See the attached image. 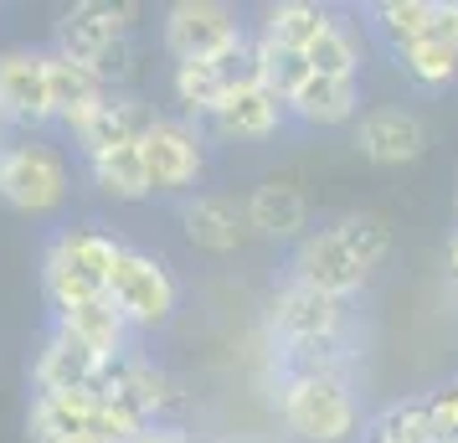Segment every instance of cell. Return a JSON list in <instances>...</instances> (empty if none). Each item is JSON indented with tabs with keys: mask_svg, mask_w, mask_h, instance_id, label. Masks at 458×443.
<instances>
[{
	"mask_svg": "<svg viewBox=\"0 0 458 443\" xmlns=\"http://www.w3.org/2000/svg\"><path fill=\"white\" fill-rule=\"evenodd\" d=\"M155 119H160V114H155L140 93H104L67 134H72V149H78V160H83V155H98V149H114V145H140Z\"/></svg>",
	"mask_w": 458,
	"mask_h": 443,
	"instance_id": "9a60e30c",
	"label": "cell"
},
{
	"mask_svg": "<svg viewBox=\"0 0 458 443\" xmlns=\"http://www.w3.org/2000/svg\"><path fill=\"white\" fill-rule=\"evenodd\" d=\"M145 149V175H149V196H170L186 201L201 191L207 181V160H211V134L207 124H191L181 114H160L149 134L140 140Z\"/></svg>",
	"mask_w": 458,
	"mask_h": 443,
	"instance_id": "52a82bcc",
	"label": "cell"
},
{
	"mask_svg": "<svg viewBox=\"0 0 458 443\" xmlns=\"http://www.w3.org/2000/svg\"><path fill=\"white\" fill-rule=\"evenodd\" d=\"M72 196V166L42 134H21L0 149V201L21 217H57Z\"/></svg>",
	"mask_w": 458,
	"mask_h": 443,
	"instance_id": "5b68a950",
	"label": "cell"
},
{
	"mask_svg": "<svg viewBox=\"0 0 458 443\" xmlns=\"http://www.w3.org/2000/svg\"><path fill=\"white\" fill-rule=\"evenodd\" d=\"M47 88H52V114H57V129H72L88 108L108 93V88L93 78V67H88V63H72V57L52 52V47H47Z\"/></svg>",
	"mask_w": 458,
	"mask_h": 443,
	"instance_id": "603a6c76",
	"label": "cell"
},
{
	"mask_svg": "<svg viewBox=\"0 0 458 443\" xmlns=\"http://www.w3.org/2000/svg\"><path fill=\"white\" fill-rule=\"evenodd\" d=\"M268 345L278 371H351L355 377V361H360L355 304L284 278L268 299Z\"/></svg>",
	"mask_w": 458,
	"mask_h": 443,
	"instance_id": "6da1fadb",
	"label": "cell"
},
{
	"mask_svg": "<svg viewBox=\"0 0 458 443\" xmlns=\"http://www.w3.org/2000/svg\"><path fill=\"white\" fill-rule=\"evenodd\" d=\"M160 42H165L170 63H211V57L242 52L252 31L227 0H175L160 21Z\"/></svg>",
	"mask_w": 458,
	"mask_h": 443,
	"instance_id": "ba28073f",
	"label": "cell"
},
{
	"mask_svg": "<svg viewBox=\"0 0 458 443\" xmlns=\"http://www.w3.org/2000/svg\"><path fill=\"white\" fill-rule=\"evenodd\" d=\"M392 243L396 237L386 227V217H376V211H345V217H335L325 227H310L304 243H293L289 274L284 278L355 304V299L366 294V284L386 268Z\"/></svg>",
	"mask_w": 458,
	"mask_h": 443,
	"instance_id": "7a4b0ae2",
	"label": "cell"
},
{
	"mask_svg": "<svg viewBox=\"0 0 458 443\" xmlns=\"http://www.w3.org/2000/svg\"><path fill=\"white\" fill-rule=\"evenodd\" d=\"M351 145L360 149V160H371V166H412L428 155L433 145V129L428 119L417 114V108H402V104H376L366 108L351 129Z\"/></svg>",
	"mask_w": 458,
	"mask_h": 443,
	"instance_id": "7c38bea8",
	"label": "cell"
},
{
	"mask_svg": "<svg viewBox=\"0 0 458 443\" xmlns=\"http://www.w3.org/2000/svg\"><path fill=\"white\" fill-rule=\"evenodd\" d=\"M93 387H108V392H124L140 413H145L149 422H170V413L186 402V387H181V377L170 371V366H160L155 356H145L140 345L129 351V356L108 361L104 377L93 381Z\"/></svg>",
	"mask_w": 458,
	"mask_h": 443,
	"instance_id": "5bb4252c",
	"label": "cell"
},
{
	"mask_svg": "<svg viewBox=\"0 0 458 443\" xmlns=\"http://www.w3.org/2000/svg\"><path fill=\"white\" fill-rule=\"evenodd\" d=\"M52 330H63L67 340L88 345L98 361H119V356L134 351V330L119 319V310L108 304V294L88 299V304H72V310H57V315H52Z\"/></svg>",
	"mask_w": 458,
	"mask_h": 443,
	"instance_id": "44dd1931",
	"label": "cell"
},
{
	"mask_svg": "<svg viewBox=\"0 0 458 443\" xmlns=\"http://www.w3.org/2000/svg\"><path fill=\"white\" fill-rule=\"evenodd\" d=\"M284 104H289V119L304 129H355V119L366 114L360 78H319V72H310Z\"/></svg>",
	"mask_w": 458,
	"mask_h": 443,
	"instance_id": "d6986e66",
	"label": "cell"
},
{
	"mask_svg": "<svg viewBox=\"0 0 458 443\" xmlns=\"http://www.w3.org/2000/svg\"><path fill=\"white\" fill-rule=\"evenodd\" d=\"M140 443H201L196 433H186L181 422H155V428H145L140 433Z\"/></svg>",
	"mask_w": 458,
	"mask_h": 443,
	"instance_id": "f1b7e54d",
	"label": "cell"
},
{
	"mask_svg": "<svg viewBox=\"0 0 458 443\" xmlns=\"http://www.w3.org/2000/svg\"><path fill=\"white\" fill-rule=\"evenodd\" d=\"M108 304L119 310L134 340L140 336H155V330H165L175 310H181V278L170 268L160 253H149V248H134L124 243V253L114 263V278H108Z\"/></svg>",
	"mask_w": 458,
	"mask_h": 443,
	"instance_id": "8992f818",
	"label": "cell"
},
{
	"mask_svg": "<svg viewBox=\"0 0 458 443\" xmlns=\"http://www.w3.org/2000/svg\"><path fill=\"white\" fill-rule=\"evenodd\" d=\"M124 253V243L93 222H78V227H57L42 248V294L47 310H72V304H88V299L108 294V278H114V263Z\"/></svg>",
	"mask_w": 458,
	"mask_h": 443,
	"instance_id": "277c9868",
	"label": "cell"
},
{
	"mask_svg": "<svg viewBox=\"0 0 458 443\" xmlns=\"http://www.w3.org/2000/svg\"><path fill=\"white\" fill-rule=\"evenodd\" d=\"M83 175L104 191L108 201H149V175H145V149L140 145H114L98 155H83Z\"/></svg>",
	"mask_w": 458,
	"mask_h": 443,
	"instance_id": "7402d4cb",
	"label": "cell"
},
{
	"mask_svg": "<svg viewBox=\"0 0 458 443\" xmlns=\"http://www.w3.org/2000/svg\"><path fill=\"white\" fill-rule=\"evenodd\" d=\"M392 63H396V72H402L412 88H422V93H443V88L458 83V52H454V47L422 42V47L396 52Z\"/></svg>",
	"mask_w": 458,
	"mask_h": 443,
	"instance_id": "83f0119b",
	"label": "cell"
},
{
	"mask_svg": "<svg viewBox=\"0 0 458 443\" xmlns=\"http://www.w3.org/2000/svg\"><path fill=\"white\" fill-rule=\"evenodd\" d=\"M443 268H448V294L458 299V227H454V237H448V253H443Z\"/></svg>",
	"mask_w": 458,
	"mask_h": 443,
	"instance_id": "f546056e",
	"label": "cell"
},
{
	"mask_svg": "<svg viewBox=\"0 0 458 443\" xmlns=\"http://www.w3.org/2000/svg\"><path fill=\"white\" fill-rule=\"evenodd\" d=\"M252 72V42L232 57H211V63H170V98L181 104V119L191 124H207L211 114L222 108L232 88H242Z\"/></svg>",
	"mask_w": 458,
	"mask_h": 443,
	"instance_id": "4fadbf2b",
	"label": "cell"
},
{
	"mask_svg": "<svg viewBox=\"0 0 458 443\" xmlns=\"http://www.w3.org/2000/svg\"><path fill=\"white\" fill-rule=\"evenodd\" d=\"M242 211H248L252 237H268V243H304L310 237V196L293 186V181H258V186L242 196Z\"/></svg>",
	"mask_w": 458,
	"mask_h": 443,
	"instance_id": "e0dca14e",
	"label": "cell"
},
{
	"mask_svg": "<svg viewBox=\"0 0 458 443\" xmlns=\"http://www.w3.org/2000/svg\"><path fill=\"white\" fill-rule=\"evenodd\" d=\"M108 361H98L88 345L67 340L63 330L47 325L42 351L31 356V397H57V392H88L93 381L104 377Z\"/></svg>",
	"mask_w": 458,
	"mask_h": 443,
	"instance_id": "ac0fdd59",
	"label": "cell"
},
{
	"mask_svg": "<svg viewBox=\"0 0 458 443\" xmlns=\"http://www.w3.org/2000/svg\"><path fill=\"white\" fill-rule=\"evenodd\" d=\"M26 439L31 443H104L98 428H93V387L88 392H57V397H31Z\"/></svg>",
	"mask_w": 458,
	"mask_h": 443,
	"instance_id": "ffe728a7",
	"label": "cell"
},
{
	"mask_svg": "<svg viewBox=\"0 0 458 443\" xmlns=\"http://www.w3.org/2000/svg\"><path fill=\"white\" fill-rule=\"evenodd\" d=\"M304 63H310V72H319V78H360V67H366L360 26L340 16V21L304 52Z\"/></svg>",
	"mask_w": 458,
	"mask_h": 443,
	"instance_id": "4316f807",
	"label": "cell"
},
{
	"mask_svg": "<svg viewBox=\"0 0 458 443\" xmlns=\"http://www.w3.org/2000/svg\"><path fill=\"white\" fill-rule=\"evenodd\" d=\"M11 140H16V129H11V119H5V114H0V149L11 145Z\"/></svg>",
	"mask_w": 458,
	"mask_h": 443,
	"instance_id": "4dcf8cb0",
	"label": "cell"
},
{
	"mask_svg": "<svg viewBox=\"0 0 458 443\" xmlns=\"http://www.w3.org/2000/svg\"><path fill=\"white\" fill-rule=\"evenodd\" d=\"M273 407L293 443H351L366 428L351 371H278Z\"/></svg>",
	"mask_w": 458,
	"mask_h": 443,
	"instance_id": "3957f363",
	"label": "cell"
},
{
	"mask_svg": "<svg viewBox=\"0 0 458 443\" xmlns=\"http://www.w3.org/2000/svg\"><path fill=\"white\" fill-rule=\"evenodd\" d=\"M289 124L293 119H289L284 93H273L268 83L248 78L242 88H232L222 98V108L207 119V134H211V145H268Z\"/></svg>",
	"mask_w": 458,
	"mask_h": 443,
	"instance_id": "8fae6325",
	"label": "cell"
},
{
	"mask_svg": "<svg viewBox=\"0 0 458 443\" xmlns=\"http://www.w3.org/2000/svg\"><path fill=\"white\" fill-rule=\"evenodd\" d=\"M181 233H186V243L196 253L232 258L252 237V227L237 196H227V191H196V196L181 201Z\"/></svg>",
	"mask_w": 458,
	"mask_h": 443,
	"instance_id": "2e32d148",
	"label": "cell"
},
{
	"mask_svg": "<svg viewBox=\"0 0 458 443\" xmlns=\"http://www.w3.org/2000/svg\"><path fill=\"white\" fill-rule=\"evenodd\" d=\"M0 114L21 134H42L57 124L47 88V47H5L0 52Z\"/></svg>",
	"mask_w": 458,
	"mask_h": 443,
	"instance_id": "30bf717a",
	"label": "cell"
},
{
	"mask_svg": "<svg viewBox=\"0 0 458 443\" xmlns=\"http://www.w3.org/2000/svg\"><path fill=\"white\" fill-rule=\"evenodd\" d=\"M433 16H437V0H376V5H366V26L392 57L428 42Z\"/></svg>",
	"mask_w": 458,
	"mask_h": 443,
	"instance_id": "cb8c5ba5",
	"label": "cell"
},
{
	"mask_svg": "<svg viewBox=\"0 0 458 443\" xmlns=\"http://www.w3.org/2000/svg\"><path fill=\"white\" fill-rule=\"evenodd\" d=\"M360 443H437L428 397H396L386 407H376L360 428Z\"/></svg>",
	"mask_w": 458,
	"mask_h": 443,
	"instance_id": "484cf974",
	"label": "cell"
},
{
	"mask_svg": "<svg viewBox=\"0 0 458 443\" xmlns=\"http://www.w3.org/2000/svg\"><path fill=\"white\" fill-rule=\"evenodd\" d=\"M140 37V11L124 0H78L67 5L57 26H52V52H63L72 63H93L98 52H108L114 42Z\"/></svg>",
	"mask_w": 458,
	"mask_h": 443,
	"instance_id": "9c48e42d",
	"label": "cell"
},
{
	"mask_svg": "<svg viewBox=\"0 0 458 443\" xmlns=\"http://www.w3.org/2000/svg\"><path fill=\"white\" fill-rule=\"evenodd\" d=\"M335 21H340V11L319 5V0H278V5L263 11L258 31H263L268 42L289 47V52H310V47L319 42Z\"/></svg>",
	"mask_w": 458,
	"mask_h": 443,
	"instance_id": "d4e9b609",
	"label": "cell"
}]
</instances>
